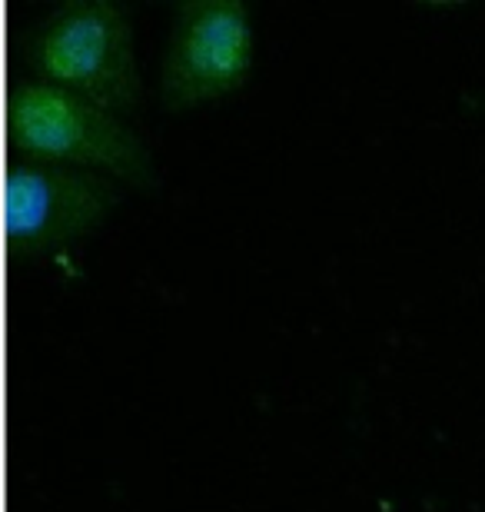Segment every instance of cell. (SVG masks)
I'll return each instance as SVG.
<instances>
[{"label": "cell", "instance_id": "cell-1", "mask_svg": "<svg viewBox=\"0 0 485 512\" xmlns=\"http://www.w3.org/2000/svg\"><path fill=\"white\" fill-rule=\"evenodd\" d=\"M10 137L14 150L77 163L127 183L150 180L153 170L147 143L113 110L40 77L20 80L10 94Z\"/></svg>", "mask_w": 485, "mask_h": 512}, {"label": "cell", "instance_id": "cell-2", "mask_svg": "<svg viewBox=\"0 0 485 512\" xmlns=\"http://www.w3.org/2000/svg\"><path fill=\"white\" fill-rule=\"evenodd\" d=\"M27 57L40 80L77 90L113 114L140 100L133 30L113 0H64L34 27Z\"/></svg>", "mask_w": 485, "mask_h": 512}, {"label": "cell", "instance_id": "cell-3", "mask_svg": "<svg viewBox=\"0 0 485 512\" xmlns=\"http://www.w3.org/2000/svg\"><path fill=\"white\" fill-rule=\"evenodd\" d=\"M120 200V180L77 163L14 150L7 167V233L27 253H57Z\"/></svg>", "mask_w": 485, "mask_h": 512}, {"label": "cell", "instance_id": "cell-4", "mask_svg": "<svg viewBox=\"0 0 485 512\" xmlns=\"http://www.w3.org/2000/svg\"><path fill=\"white\" fill-rule=\"evenodd\" d=\"M256 34L243 0H187L173 17L163 94L170 104H196L240 87L253 67Z\"/></svg>", "mask_w": 485, "mask_h": 512}]
</instances>
